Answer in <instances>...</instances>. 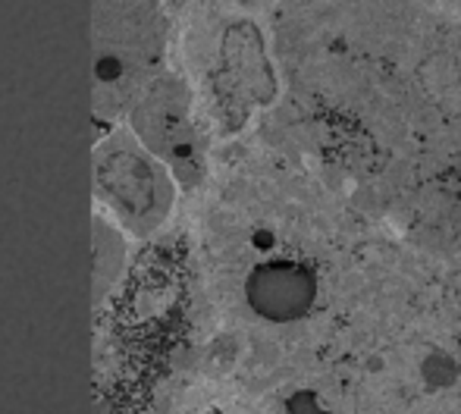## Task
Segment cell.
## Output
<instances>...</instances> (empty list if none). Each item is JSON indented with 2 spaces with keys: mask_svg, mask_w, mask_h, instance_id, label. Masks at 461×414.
I'll return each mask as SVG.
<instances>
[{
  "mask_svg": "<svg viewBox=\"0 0 461 414\" xmlns=\"http://www.w3.org/2000/svg\"><path fill=\"white\" fill-rule=\"evenodd\" d=\"M249 305L267 320H298L317 295V280L308 267L292 261L261 264L245 283Z\"/></svg>",
  "mask_w": 461,
  "mask_h": 414,
  "instance_id": "cell-1",
  "label": "cell"
},
{
  "mask_svg": "<svg viewBox=\"0 0 461 414\" xmlns=\"http://www.w3.org/2000/svg\"><path fill=\"white\" fill-rule=\"evenodd\" d=\"M213 414H220V411H213Z\"/></svg>",
  "mask_w": 461,
  "mask_h": 414,
  "instance_id": "cell-2",
  "label": "cell"
}]
</instances>
